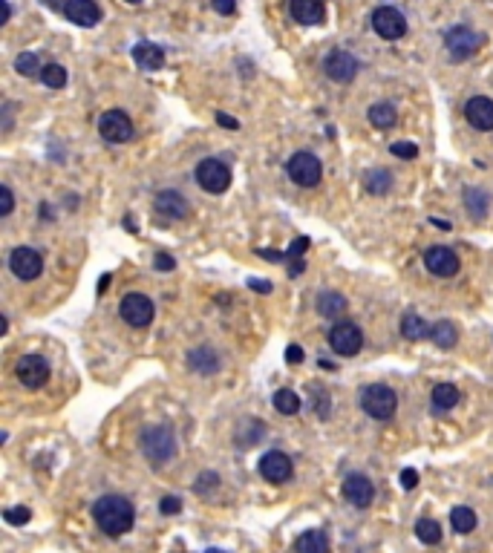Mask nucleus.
<instances>
[{
    "label": "nucleus",
    "mask_w": 493,
    "mask_h": 553,
    "mask_svg": "<svg viewBox=\"0 0 493 553\" xmlns=\"http://www.w3.org/2000/svg\"><path fill=\"white\" fill-rule=\"evenodd\" d=\"M464 115H467V122H471V127H476L482 133L493 130V101L485 99V95H476V99L467 101Z\"/></svg>",
    "instance_id": "nucleus-19"
},
{
    "label": "nucleus",
    "mask_w": 493,
    "mask_h": 553,
    "mask_svg": "<svg viewBox=\"0 0 493 553\" xmlns=\"http://www.w3.org/2000/svg\"><path fill=\"white\" fill-rule=\"evenodd\" d=\"M343 498L352 504V508H369L372 498H375V484L364 473H349L343 478Z\"/></svg>",
    "instance_id": "nucleus-14"
},
{
    "label": "nucleus",
    "mask_w": 493,
    "mask_h": 553,
    "mask_svg": "<svg viewBox=\"0 0 493 553\" xmlns=\"http://www.w3.org/2000/svg\"><path fill=\"white\" fill-rule=\"evenodd\" d=\"M41 3H43V6H50V9H55V12H64L69 0H41Z\"/></svg>",
    "instance_id": "nucleus-49"
},
{
    "label": "nucleus",
    "mask_w": 493,
    "mask_h": 553,
    "mask_svg": "<svg viewBox=\"0 0 493 553\" xmlns=\"http://www.w3.org/2000/svg\"><path fill=\"white\" fill-rule=\"evenodd\" d=\"M64 15L69 17V23H78V27L90 29L101 20V6L96 3V0H69Z\"/></svg>",
    "instance_id": "nucleus-18"
},
{
    "label": "nucleus",
    "mask_w": 493,
    "mask_h": 553,
    "mask_svg": "<svg viewBox=\"0 0 493 553\" xmlns=\"http://www.w3.org/2000/svg\"><path fill=\"white\" fill-rule=\"evenodd\" d=\"M220 487V475L217 473H202L199 478H197V496H208V493H214Z\"/></svg>",
    "instance_id": "nucleus-36"
},
{
    "label": "nucleus",
    "mask_w": 493,
    "mask_h": 553,
    "mask_svg": "<svg viewBox=\"0 0 493 553\" xmlns=\"http://www.w3.org/2000/svg\"><path fill=\"white\" fill-rule=\"evenodd\" d=\"M358 58L346 52V50H332L326 58H323V72L329 78H332L335 84H349L352 78L358 76Z\"/></svg>",
    "instance_id": "nucleus-10"
},
{
    "label": "nucleus",
    "mask_w": 493,
    "mask_h": 553,
    "mask_svg": "<svg viewBox=\"0 0 493 553\" xmlns=\"http://www.w3.org/2000/svg\"><path fill=\"white\" fill-rule=\"evenodd\" d=\"M12 130V104H3V133Z\"/></svg>",
    "instance_id": "nucleus-50"
},
{
    "label": "nucleus",
    "mask_w": 493,
    "mask_h": 553,
    "mask_svg": "<svg viewBox=\"0 0 493 553\" xmlns=\"http://www.w3.org/2000/svg\"><path fill=\"white\" fill-rule=\"evenodd\" d=\"M127 3H142V0H127Z\"/></svg>",
    "instance_id": "nucleus-55"
},
{
    "label": "nucleus",
    "mask_w": 493,
    "mask_h": 553,
    "mask_svg": "<svg viewBox=\"0 0 493 553\" xmlns=\"http://www.w3.org/2000/svg\"><path fill=\"white\" fill-rule=\"evenodd\" d=\"M260 475L266 478V482H271V484L289 482V478H292V459L286 452H280V450L266 452L260 459Z\"/></svg>",
    "instance_id": "nucleus-15"
},
{
    "label": "nucleus",
    "mask_w": 493,
    "mask_h": 553,
    "mask_svg": "<svg viewBox=\"0 0 493 553\" xmlns=\"http://www.w3.org/2000/svg\"><path fill=\"white\" fill-rule=\"evenodd\" d=\"M119 311H122L124 323H130L133 329H145V326L153 323V303L145 294H136V292L133 294H124Z\"/></svg>",
    "instance_id": "nucleus-11"
},
{
    "label": "nucleus",
    "mask_w": 493,
    "mask_h": 553,
    "mask_svg": "<svg viewBox=\"0 0 493 553\" xmlns=\"http://www.w3.org/2000/svg\"><path fill=\"white\" fill-rule=\"evenodd\" d=\"M257 254H260L263 259H269V262H283V259H286V254H283V251H269V248H260Z\"/></svg>",
    "instance_id": "nucleus-47"
},
{
    "label": "nucleus",
    "mask_w": 493,
    "mask_h": 553,
    "mask_svg": "<svg viewBox=\"0 0 493 553\" xmlns=\"http://www.w3.org/2000/svg\"><path fill=\"white\" fill-rule=\"evenodd\" d=\"M364 187L369 190V194H375V196H381V194H387V190L392 187V176L387 173V171H369V173H364Z\"/></svg>",
    "instance_id": "nucleus-31"
},
{
    "label": "nucleus",
    "mask_w": 493,
    "mask_h": 553,
    "mask_svg": "<svg viewBox=\"0 0 493 553\" xmlns=\"http://www.w3.org/2000/svg\"><path fill=\"white\" fill-rule=\"evenodd\" d=\"M99 133L110 144H124L133 138V122L124 110H107L99 118Z\"/></svg>",
    "instance_id": "nucleus-8"
},
{
    "label": "nucleus",
    "mask_w": 493,
    "mask_h": 553,
    "mask_svg": "<svg viewBox=\"0 0 493 553\" xmlns=\"http://www.w3.org/2000/svg\"><path fill=\"white\" fill-rule=\"evenodd\" d=\"M133 61L138 64V69L156 72V69L164 66V50H162V46H156V43H150V41H138L133 46Z\"/></svg>",
    "instance_id": "nucleus-20"
},
{
    "label": "nucleus",
    "mask_w": 493,
    "mask_h": 553,
    "mask_svg": "<svg viewBox=\"0 0 493 553\" xmlns=\"http://www.w3.org/2000/svg\"><path fill=\"white\" fill-rule=\"evenodd\" d=\"M329 346L341 357H355L364 349V331L352 320H338L329 331Z\"/></svg>",
    "instance_id": "nucleus-4"
},
{
    "label": "nucleus",
    "mask_w": 493,
    "mask_h": 553,
    "mask_svg": "<svg viewBox=\"0 0 493 553\" xmlns=\"http://www.w3.org/2000/svg\"><path fill=\"white\" fill-rule=\"evenodd\" d=\"M415 484H418V473H415L413 467L401 470V487H404V490H413Z\"/></svg>",
    "instance_id": "nucleus-45"
},
{
    "label": "nucleus",
    "mask_w": 493,
    "mask_h": 553,
    "mask_svg": "<svg viewBox=\"0 0 493 553\" xmlns=\"http://www.w3.org/2000/svg\"><path fill=\"white\" fill-rule=\"evenodd\" d=\"M286 364H303V349L300 346H289L286 349Z\"/></svg>",
    "instance_id": "nucleus-46"
},
{
    "label": "nucleus",
    "mask_w": 493,
    "mask_h": 553,
    "mask_svg": "<svg viewBox=\"0 0 493 553\" xmlns=\"http://www.w3.org/2000/svg\"><path fill=\"white\" fill-rule=\"evenodd\" d=\"M485 43V35H479L471 27H453L448 35H444V46L453 61H467L471 55H476Z\"/></svg>",
    "instance_id": "nucleus-5"
},
{
    "label": "nucleus",
    "mask_w": 493,
    "mask_h": 553,
    "mask_svg": "<svg viewBox=\"0 0 493 553\" xmlns=\"http://www.w3.org/2000/svg\"><path fill=\"white\" fill-rule=\"evenodd\" d=\"M9 268H12V274H15L17 280L29 282V280L41 277V271H43V257H41L35 248H15V251L9 254Z\"/></svg>",
    "instance_id": "nucleus-13"
},
{
    "label": "nucleus",
    "mask_w": 493,
    "mask_h": 553,
    "mask_svg": "<svg viewBox=\"0 0 493 553\" xmlns=\"http://www.w3.org/2000/svg\"><path fill=\"white\" fill-rule=\"evenodd\" d=\"M187 364H191V369H197L199 375H214L220 369V357H217L214 349L199 346V349H194L191 354H187Z\"/></svg>",
    "instance_id": "nucleus-22"
},
{
    "label": "nucleus",
    "mask_w": 493,
    "mask_h": 553,
    "mask_svg": "<svg viewBox=\"0 0 493 553\" xmlns=\"http://www.w3.org/2000/svg\"><path fill=\"white\" fill-rule=\"evenodd\" d=\"M41 81L50 89H61V87H66V69L61 64H46L41 69Z\"/></svg>",
    "instance_id": "nucleus-33"
},
{
    "label": "nucleus",
    "mask_w": 493,
    "mask_h": 553,
    "mask_svg": "<svg viewBox=\"0 0 493 553\" xmlns=\"http://www.w3.org/2000/svg\"><path fill=\"white\" fill-rule=\"evenodd\" d=\"M390 153L398 156V159H415L418 156V148H415L413 141H395L392 148H390Z\"/></svg>",
    "instance_id": "nucleus-38"
},
{
    "label": "nucleus",
    "mask_w": 493,
    "mask_h": 553,
    "mask_svg": "<svg viewBox=\"0 0 493 553\" xmlns=\"http://www.w3.org/2000/svg\"><path fill=\"white\" fill-rule=\"evenodd\" d=\"M415 536L424 545H438L441 542V524L436 519H418L415 522Z\"/></svg>",
    "instance_id": "nucleus-32"
},
{
    "label": "nucleus",
    "mask_w": 493,
    "mask_h": 553,
    "mask_svg": "<svg viewBox=\"0 0 493 553\" xmlns=\"http://www.w3.org/2000/svg\"><path fill=\"white\" fill-rule=\"evenodd\" d=\"M153 266H156L159 271H173V268H176V262H173V257H171V254H159V257L153 259Z\"/></svg>",
    "instance_id": "nucleus-44"
},
{
    "label": "nucleus",
    "mask_w": 493,
    "mask_h": 553,
    "mask_svg": "<svg viewBox=\"0 0 493 553\" xmlns=\"http://www.w3.org/2000/svg\"><path fill=\"white\" fill-rule=\"evenodd\" d=\"M361 406H364V412L369 418L390 421L395 415V410H398V395L390 387H384V383H372V387H366L361 392Z\"/></svg>",
    "instance_id": "nucleus-3"
},
{
    "label": "nucleus",
    "mask_w": 493,
    "mask_h": 553,
    "mask_svg": "<svg viewBox=\"0 0 493 553\" xmlns=\"http://www.w3.org/2000/svg\"><path fill=\"white\" fill-rule=\"evenodd\" d=\"M15 372H17V380L23 383V387H29V389H41L43 383L50 380V364H46L41 354H23L17 360Z\"/></svg>",
    "instance_id": "nucleus-12"
},
{
    "label": "nucleus",
    "mask_w": 493,
    "mask_h": 553,
    "mask_svg": "<svg viewBox=\"0 0 493 553\" xmlns=\"http://www.w3.org/2000/svg\"><path fill=\"white\" fill-rule=\"evenodd\" d=\"M248 288H254V292H263V294L271 292V285L269 282H260V280H248Z\"/></svg>",
    "instance_id": "nucleus-51"
},
{
    "label": "nucleus",
    "mask_w": 493,
    "mask_h": 553,
    "mask_svg": "<svg viewBox=\"0 0 493 553\" xmlns=\"http://www.w3.org/2000/svg\"><path fill=\"white\" fill-rule=\"evenodd\" d=\"M197 182L208 194H225L231 185V167L220 159H202L197 164Z\"/></svg>",
    "instance_id": "nucleus-7"
},
{
    "label": "nucleus",
    "mask_w": 493,
    "mask_h": 553,
    "mask_svg": "<svg viewBox=\"0 0 493 553\" xmlns=\"http://www.w3.org/2000/svg\"><path fill=\"white\" fill-rule=\"evenodd\" d=\"M142 452L150 464H168L176 452L173 432L168 426H148L142 432Z\"/></svg>",
    "instance_id": "nucleus-2"
},
{
    "label": "nucleus",
    "mask_w": 493,
    "mask_h": 553,
    "mask_svg": "<svg viewBox=\"0 0 493 553\" xmlns=\"http://www.w3.org/2000/svg\"><path fill=\"white\" fill-rule=\"evenodd\" d=\"M289 179L294 182V185H300V187H315L317 182H320V176H323V164H320V159L315 156V153H309V150H300V153H294L292 159H289Z\"/></svg>",
    "instance_id": "nucleus-6"
},
{
    "label": "nucleus",
    "mask_w": 493,
    "mask_h": 553,
    "mask_svg": "<svg viewBox=\"0 0 493 553\" xmlns=\"http://www.w3.org/2000/svg\"><path fill=\"white\" fill-rule=\"evenodd\" d=\"M366 115H369V124H372V127H378V130H390V127L398 122L395 107H392V104H387V101L372 104Z\"/></svg>",
    "instance_id": "nucleus-24"
},
{
    "label": "nucleus",
    "mask_w": 493,
    "mask_h": 553,
    "mask_svg": "<svg viewBox=\"0 0 493 553\" xmlns=\"http://www.w3.org/2000/svg\"><path fill=\"white\" fill-rule=\"evenodd\" d=\"M217 122H220V127H231V130H237V127H240V124L234 122L231 115H225V113H217Z\"/></svg>",
    "instance_id": "nucleus-48"
},
{
    "label": "nucleus",
    "mask_w": 493,
    "mask_h": 553,
    "mask_svg": "<svg viewBox=\"0 0 493 553\" xmlns=\"http://www.w3.org/2000/svg\"><path fill=\"white\" fill-rule=\"evenodd\" d=\"M424 266L436 277H453L459 271V257L444 245H433L424 251Z\"/></svg>",
    "instance_id": "nucleus-17"
},
{
    "label": "nucleus",
    "mask_w": 493,
    "mask_h": 553,
    "mask_svg": "<svg viewBox=\"0 0 493 553\" xmlns=\"http://www.w3.org/2000/svg\"><path fill=\"white\" fill-rule=\"evenodd\" d=\"M9 331V323H6V317H0V334H6Z\"/></svg>",
    "instance_id": "nucleus-53"
},
{
    "label": "nucleus",
    "mask_w": 493,
    "mask_h": 553,
    "mask_svg": "<svg viewBox=\"0 0 493 553\" xmlns=\"http://www.w3.org/2000/svg\"><path fill=\"white\" fill-rule=\"evenodd\" d=\"M210 6H214V12H220V15H234L237 12V0H210Z\"/></svg>",
    "instance_id": "nucleus-43"
},
{
    "label": "nucleus",
    "mask_w": 493,
    "mask_h": 553,
    "mask_svg": "<svg viewBox=\"0 0 493 553\" xmlns=\"http://www.w3.org/2000/svg\"><path fill=\"white\" fill-rule=\"evenodd\" d=\"M430 338H433V343H436L438 349H453V346L459 343V329H456V323H450V320H441V323L433 326Z\"/></svg>",
    "instance_id": "nucleus-26"
},
{
    "label": "nucleus",
    "mask_w": 493,
    "mask_h": 553,
    "mask_svg": "<svg viewBox=\"0 0 493 553\" xmlns=\"http://www.w3.org/2000/svg\"><path fill=\"white\" fill-rule=\"evenodd\" d=\"M450 524L456 533H473L476 531V513L471 508H464V504H459V508L450 510Z\"/></svg>",
    "instance_id": "nucleus-29"
},
{
    "label": "nucleus",
    "mask_w": 493,
    "mask_h": 553,
    "mask_svg": "<svg viewBox=\"0 0 493 553\" xmlns=\"http://www.w3.org/2000/svg\"><path fill=\"white\" fill-rule=\"evenodd\" d=\"M92 519H96L99 531L107 536H124L127 531H133V522H136V510L133 504L124 496H101L96 504H92Z\"/></svg>",
    "instance_id": "nucleus-1"
},
{
    "label": "nucleus",
    "mask_w": 493,
    "mask_h": 553,
    "mask_svg": "<svg viewBox=\"0 0 493 553\" xmlns=\"http://www.w3.org/2000/svg\"><path fill=\"white\" fill-rule=\"evenodd\" d=\"M317 311L323 317H341L343 311H346V297L343 294H338V292H323L320 297H317Z\"/></svg>",
    "instance_id": "nucleus-25"
},
{
    "label": "nucleus",
    "mask_w": 493,
    "mask_h": 553,
    "mask_svg": "<svg viewBox=\"0 0 493 553\" xmlns=\"http://www.w3.org/2000/svg\"><path fill=\"white\" fill-rule=\"evenodd\" d=\"M372 29L378 32L384 41H398V38H404L407 35V17L398 12V9H392V6H378L372 12Z\"/></svg>",
    "instance_id": "nucleus-9"
},
{
    "label": "nucleus",
    "mask_w": 493,
    "mask_h": 553,
    "mask_svg": "<svg viewBox=\"0 0 493 553\" xmlns=\"http://www.w3.org/2000/svg\"><path fill=\"white\" fill-rule=\"evenodd\" d=\"M294 550L297 553H329V536L323 531H306L297 542H294Z\"/></svg>",
    "instance_id": "nucleus-23"
},
{
    "label": "nucleus",
    "mask_w": 493,
    "mask_h": 553,
    "mask_svg": "<svg viewBox=\"0 0 493 553\" xmlns=\"http://www.w3.org/2000/svg\"><path fill=\"white\" fill-rule=\"evenodd\" d=\"M329 410H332V401H329L326 389H315V412L320 418H329Z\"/></svg>",
    "instance_id": "nucleus-39"
},
{
    "label": "nucleus",
    "mask_w": 493,
    "mask_h": 553,
    "mask_svg": "<svg viewBox=\"0 0 493 553\" xmlns=\"http://www.w3.org/2000/svg\"><path fill=\"white\" fill-rule=\"evenodd\" d=\"M179 508H182V501H179L176 496H164V498L159 501V510H162L164 516H176Z\"/></svg>",
    "instance_id": "nucleus-41"
},
{
    "label": "nucleus",
    "mask_w": 493,
    "mask_h": 553,
    "mask_svg": "<svg viewBox=\"0 0 493 553\" xmlns=\"http://www.w3.org/2000/svg\"><path fill=\"white\" fill-rule=\"evenodd\" d=\"M0 6H3V23H9V17H12V6H9V0H0Z\"/></svg>",
    "instance_id": "nucleus-52"
},
{
    "label": "nucleus",
    "mask_w": 493,
    "mask_h": 553,
    "mask_svg": "<svg viewBox=\"0 0 493 553\" xmlns=\"http://www.w3.org/2000/svg\"><path fill=\"white\" fill-rule=\"evenodd\" d=\"M156 210L162 216H168V220H185V216L191 213L187 199L182 194H176V190H162V194L156 196Z\"/></svg>",
    "instance_id": "nucleus-21"
},
{
    "label": "nucleus",
    "mask_w": 493,
    "mask_h": 553,
    "mask_svg": "<svg viewBox=\"0 0 493 553\" xmlns=\"http://www.w3.org/2000/svg\"><path fill=\"white\" fill-rule=\"evenodd\" d=\"M3 519L9 522V524H27L29 519H32V510L29 508H9V510H3Z\"/></svg>",
    "instance_id": "nucleus-37"
},
{
    "label": "nucleus",
    "mask_w": 493,
    "mask_h": 553,
    "mask_svg": "<svg viewBox=\"0 0 493 553\" xmlns=\"http://www.w3.org/2000/svg\"><path fill=\"white\" fill-rule=\"evenodd\" d=\"M205 553H225V550H220V547H208Z\"/></svg>",
    "instance_id": "nucleus-54"
},
{
    "label": "nucleus",
    "mask_w": 493,
    "mask_h": 553,
    "mask_svg": "<svg viewBox=\"0 0 493 553\" xmlns=\"http://www.w3.org/2000/svg\"><path fill=\"white\" fill-rule=\"evenodd\" d=\"M15 69L20 72V76H27V78H41V61H38V55L35 52H20L17 58H15Z\"/></svg>",
    "instance_id": "nucleus-34"
},
{
    "label": "nucleus",
    "mask_w": 493,
    "mask_h": 553,
    "mask_svg": "<svg viewBox=\"0 0 493 553\" xmlns=\"http://www.w3.org/2000/svg\"><path fill=\"white\" fill-rule=\"evenodd\" d=\"M464 205H467V210H471L473 220H482V216L487 213V196L482 194V190H476V187H471L464 194Z\"/></svg>",
    "instance_id": "nucleus-35"
},
{
    "label": "nucleus",
    "mask_w": 493,
    "mask_h": 553,
    "mask_svg": "<svg viewBox=\"0 0 493 553\" xmlns=\"http://www.w3.org/2000/svg\"><path fill=\"white\" fill-rule=\"evenodd\" d=\"M0 216H9L12 208H15V196H12V187L9 185H0Z\"/></svg>",
    "instance_id": "nucleus-40"
},
{
    "label": "nucleus",
    "mask_w": 493,
    "mask_h": 553,
    "mask_svg": "<svg viewBox=\"0 0 493 553\" xmlns=\"http://www.w3.org/2000/svg\"><path fill=\"white\" fill-rule=\"evenodd\" d=\"M306 248H309V239H306V236H303V239H294L292 248H289V254H286V259H289V262H300V257H303V251H306Z\"/></svg>",
    "instance_id": "nucleus-42"
},
{
    "label": "nucleus",
    "mask_w": 493,
    "mask_h": 553,
    "mask_svg": "<svg viewBox=\"0 0 493 553\" xmlns=\"http://www.w3.org/2000/svg\"><path fill=\"white\" fill-rule=\"evenodd\" d=\"M459 398H462V392L453 387V383H438V387L433 389V406L438 412L453 410V406L459 403Z\"/></svg>",
    "instance_id": "nucleus-27"
},
{
    "label": "nucleus",
    "mask_w": 493,
    "mask_h": 553,
    "mask_svg": "<svg viewBox=\"0 0 493 553\" xmlns=\"http://www.w3.org/2000/svg\"><path fill=\"white\" fill-rule=\"evenodd\" d=\"M274 410L280 415H297L300 412V395L292 389H277L274 392Z\"/></svg>",
    "instance_id": "nucleus-30"
},
{
    "label": "nucleus",
    "mask_w": 493,
    "mask_h": 553,
    "mask_svg": "<svg viewBox=\"0 0 493 553\" xmlns=\"http://www.w3.org/2000/svg\"><path fill=\"white\" fill-rule=\"evenodd\" d=\"M430 326L424 323V317H418V315H404V320H401V334L407 340H424V338H430Z\"/></svg>",
    "instance_id": "nucleus-28"
},
{
    "label": "nucleus",
    "mask_w": 493,
    "mask_h": 553,
    "mask_svg": "<svg viewBox=\"0 0 493 553\" xmlns=\"http://www.w3.org/2000/svg\"><path fill=\"white\" fill-rule=\"evenodd\" d=\"M289 15L300 27H320L326 20V3L323 0H289Z\"/></svg>",
    "instance_id": "nucleus-16"
}]
</instances>
